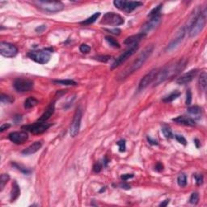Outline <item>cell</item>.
<instances>
[{
  "label": "cell",
  "mask_w": 207,
  "mask_h": 207,
  "mask_svg": "<svg viewBox=\"0 0 207 207\" xmlns=\"http://www.w3.org/2000/svg\"><path fill=\"white\" fill-rule=\"evenodd\" d=\"M105 40H106L107 42L109 43L111 46L113 47V48H120V47H121V45H120V44L118 43V41H117V40H115V39L113 38V37H112V36H105Z\"/></svg>",
  "instance_id": "obj_30"
},
{
  "label": "cell",
  "mask_w": 207,
  "mask_h": 207,
  "mask_svg": "<svg viewBox=\"0 0 207 207\" xmlns=\"http://www.w3.org/2000/svg\"><path fill=\"white\" fill-rule=\"evenodd\" d=\"M172 121L178 123V124L189 125V126H194L195 125V121L193 118H191V117H186V116H180V117H176V118L172 119Z\"/></svg>",
  "instance_id": "obj_19"
},
{
  "label": "cell",
  "mask_w": 207,
  "mask_h": 207,
  "mask_svg": "<svg viewBox=\"0 0 207 207\" xmlns=\"http://www.w3.org/2000/svg\"><path fill=\"white\" fill-rule=\"evenodd\" d=\"M161 7H162V4H160V5H159V6L155 7V8H153L152 10L150 12V13H149L148 16L151 18V17H153V16H156V15L159 14L160 13V10H161Z\"/></svg>",
  "instance_id": "obj_36"
},
{
  "label": "cell",
  "mask_w": 207,
  "mask_h": 207,
  "mask_svg": "<svg viewBox=\"0 0 207 207\" xmlns=\"http://www.w3.org/2000/svg\"><path fill=\"white\" fill-rule=\"evenodd\" d=\"M110 59H111L110 56H99L96 58L97 60L101 61L102 63H107Z\"/></svg>",
  "instance_id": "obj_43"
},
{
  "label": "cell",
  "mask_w": 207,
  "mask_h": 207,
  "mask_svg": "<svg viewBox=\"0 0 207 207\" xmlns=\"http://www.w3.org/2000/svg\"><path fill=\"white\" fill-rule=\"evenodd\" d=\"M194 142H195V144L197 145V147H199V145H198V143H199V141L197 140V139H195V140H194Z\"/></svg>",
  "instance_id": "obj_52"
},
{
  "label": "cell",
  "mask_w": 207,
  "mask_h": 207,
  "mask_svg": "<svg viewBox=\"0 0 207 207\" xmlns=\"http://www.w3.org/2000/svg\"><path fill=\"white\" fill-rule=\"evenodd\" d=\"M186 63H187L186 60L181 59L178 62H176L173 64L167 65V67H163L162 70H159V73L157 74L155 81L153 82L154 85L157 86V85L160 84L161 82L168 79L169 78H172V77L176 75L178 73L181 72V70H184Z\"/></svg>",
  "instance_id": "obj_1"
},
{
  "label": "cell",
  "mask_w": 207,
  "mask_h": 207,
  "mask_svg": "<svg viewBox=\"0 0 207 207\" xmlns=\"http://www.w3.org/2000/svg\"><path fill=\"white\" fill-rule=\"evenodd\" d=\"M197 72H198V70L195 69V70H192L189 71V72L182 74L181 77H179L176 79V83L180 85L187 84V83L191 82L193 78H195L196 75L197 74Z\"/></svg>",
  "instance_id": "obj_16"
},
{
  "label": "cell",
  "mask_w": 207,
  "mask_h": 207,
  "mask_svg": "<svg viewBox=\"0 0 207 207\" xmlns=\"http://www.w3.org/2000/svg\"><path fill=\"white\" fill-rule=\"evenodd\" d=\"M106 31L109 32L110 33H113L114 35H119L120 34V32H121V30L118 29V28H114V29H106Z\"/></svg>",
  "instance_id": "obj_46"
},
{
  "label": "cell",
  "mask_w": 207,
  "mask_h": 207,
  "mask_svg": "<svg viewBox=\"0 0 207 207\" xmlns=\"http://www.w3.org/2000/svg\"><path fill=\"white\" fill-rule=\"evenodd\" d=\"M100 16H101V12H96V13H94L91 17L85 20L84 21L81 22V24H83V25H90V24H93V23L100 17Z\"/></svg>",
  "instance_id": "obj_25"
},
{
  "label": "cell",
  "mask_w": 207,
  "mask_h": 207,
  "mask_svg": "<svg viewBox=\"0 0 207 207\" xmlns=\"http://www.w3.org/2000/svg\"><path fill=\"white\" fill-rule=\"evenodd\" d=\"M194 178H195L197 185H202V183H203V176L201 175V174H195Z\"/></svg>",
  "instance_id": "obj_40"
},
{
  "label": "cell",
  "mask_w": 207,
  "mask_h": 207,
  "mask_svg": "<svg viewBox=\"0 0 207 207\" xmlns=\"http://www.w3.org/2000/svg\"><path fill=\"white\" fill-rule=\"evenodd\" d=\"M0 54L6 58H13L18 54V49L14 45L7 42H1L0 44Z\"/></svg>",
  "instance_id": "obj_13"
},
{
  "label": "cell",
  "mask_w": 207,
  "mask_h": 207,
  "mask_svg": "<svg viewBox=\"0 0 207 207\" xmlns=\"http://www.w3.org/2000/svg\"><path fill=\"white\" fill-rule=\"evenodd\" d=\"M155 169L156 170L157 172H161L163 170V165L161 163H157L156 165H155Z\"/></svg>",
  "instance_id": "obj_47"
},
{
  "label": "cell",
  "mask_w": 207,
  "mask_h": 207,
  "mask_svg": "<svg viewBox=\"0 0 207 207\" xmlns=\"http://www.w3.org/2000/svg\"><path fill=\"white\" fill-rule=\"evenodd\" d=\"M180 96H181V92H178V91H175V92H172L171 94L169 95V96H166L165 98H163V102H166V103L172 102L173 101H175L176 99L178 98Z\"/></svg>",
  "instance_id": "obj_27"
},
{
  "label": "cell",
  "mask_w": 207,
  "mask_h": 207,
  "mask_svg": "<svg viewBox=\"0 0 207 207\" xmlns=\"http://www.w3.org/2000/svg\"><path fill=\"white\" fill-rule=\"evenodd\" d=\"M53 82L57 83V84H61V85H66V86H69V85H71V86H74V85H77V82L74 80H71V79H60V80H53Z\"/></svg>",
  "instance_id": "obj_28"
},
{
  "label": "cell",
  "mask_w": 207,
  "mask_h": 207,
  "mask_svg": "<svg viewBox=\"0 0 207 207\" xmlns=\"http://www.w3.org/2000/svg\"><path fill=\"white\" fill-rule=\"evenodd\" d=\"M199 201V195L197 193H193L190 196V198H189V203L193 204V205H196L197 204Z\"/></svg>",
  "instance_id": "obj_35"
},
{
  "label": "cell",
  "mask_w": 207,
  "mask_h": 207,
  "mask_svg": "<svg viewBox=\"0 0 207 207\" xmlns=\"http://www.w3.org/2000/svg\"><path fill=\"white\" fill-rule=\"evenodd\" d=\"M33 3L40 10L49 13H55L64 9V4L62 2H49V1H35Z\"/></svg>",
  "instance_id": "obj_4"
},
{
  "label": "cell",
  "mask_w": 207,
  "mask_h": 207,
  "mask_svg": "<svg viewBox=\"0 0 207 207\" xmlns=\"http://www.w3.org/2000/svg\"><path fill=\"white\" fill-rule=\"evenodd\" d=\"M51 125L52 124L46 123L45 121H38V122H36L32 125H24L22 126V129H26L33 134H40L45 132Z\"/></svg>",
  "instance_id": "obj_9"
},
{
  "label": "cell",
  "mask_w": 207,
  "mask_h": 207,
  "mask_svg": "<svg viewBox=\"0 0 207 207\" xmlns=\"http://www.w3.org/2000/svg\"><path fill=\"white\" fill-rule=\"evenodd\" d=\"M101 24L105 25H113V26H118L124 24V19L120 15L114 13V12H107L103 16Z\"/></svg>",
  "instance_id": "obj_7"
},
{
  "label": "cell",
  "mask_w": 207,
  "mask_h": 207,
  "mask_svg": "<svg viewBox=\"0 0 207 207\" xmlns=\"http://www.w3.org/2000/svg\"><path fill=\"white\" fill-rule=\"evenodd\" d=\"M115 7L119 10L123 11L126 13H131L138 7L143 5V2L139 1H125V0H115L113 2Z\"/></svg>",
  "instance_id": "obj_6"
},
{
  "label": "cell",
  "mask_w": 207,
  "mask_h": 207,
  "mask_svg": "<svg viewBox=\"0 0 207 207\" xmlns=\"http://www.w3.org/2000/svg\"><path fill=\"white\" fill-rule=\"evenodd\" d=\"M162 132H163V135H164V137L166 138V139H172L173 138V134H172V132L171 129H170V127L168 126V125H163V126H162Z\"/></svg>",
  "instance_id": "obj_29"
},
{
  "label": "cell",
  "mask_w": 207,
  "mask_h": 207,
  "mask_svg": "<svg viewBox=\"0 0 207 207\" xmlns=\"http://www.w3.org/2000/svg\"><path fill=\"white\" fill-rule=\"evenodd\" d=\"M169 201H170V200L169 199H167V200H165L164 201H163V202H162V203H160V206H167V205H168V203H169Z\"/></svg>",
  "instance_id": "obj_51"
},
{
  "label": "cell",
  "mask_w": 207,
  "mask_h": 207,
  "mask_svg": "<svg viewBox=\"0 0 207 207\" xmlns=\"http://www.w3.org/2000/svg\"><path fill=\"white\" fill-rule=\"evenodd\" d=\"M134 174H124V175L121 176V179L123 181H126L127 180L130 179V178H133Z\"/></svg>",
  "instance_id": "obj_45"
},
{
  "label": "cell",
  "mask_w": 207,
  "mask_h": 207,
  "mask_svg": "<svg viewBox=\"0 0 207 207\" xmlns=\"http://www.w3.org/2000/svg\"><path fill=\"white\" fill-rule=\"evenodd\" d=\"M13 85L15 89L19 92H26L33 88V82L28 78H16Z\"/></svg>",
  "instance_id": "obj_11"
},
{
  "label": "cell",
  "mask_w": 207,
  "mask_h": 207,
  "mask_svg": "<svg viewBox=\"0 0 207 207\" xmlns=\"http://www.w3.org/2000/svg\"><path fill=\"white\" fill-rule=\"evenodd\" d=\"M79 50L82 53V54H88L91 51V47L86 44H82L79 47Z\"/></svg>",
  "instance_id": "obj_38"
},
{
  "label": "cell",
  "mask_w": 207,
  "mask_h": 207,
  "mask_svg": "<svg viewBox=\"0 0 207 207\" xmlns=\"http://www.w3.org/2000/svg\"><path fill=\"white\" fill-rule=\"evenodd\" d=\"M55 110V105L54 103H51L50 105H49L46 110L45 111L44 113L41 115V117L38 119V121H46L49 117L54 114Z\"/></svg>",
  "instance_id": "obj_20"
},
{
  "label": "cell",
  "mask_w": 207,
  "mask_h": 207,
  "mask_svg": "<svg viewBox=\"0 0 207 207\" xmlns=\"http://www.w3.org/2000/svg\"><path fill=\"white\" fill-rule=\"evenodd\" d=\"M46 28H47L46 25L43 24V25H40V26H38L37 28H36L35 31H36V32H38V33H41V32H43L44 31H45Z\"/></svg>",
  "instance_id": "obj_44"
},
{
  "label": "cell",
  "mask_w": 207,
  "mask_h": 207,
  "mask_svg": "<svg viewBox=\"0 0 207 207\" xmlns=\"http://www.w3.org/2000/svg\"><path fill=\"white\" fill-rule=\"evenodd\" d=\"M38 104V101L34 97H28L26 99V101H24V108L27 109H32L33 107L36 106Z\"/></svg>",
  "instance_id": "obj_23"
},
{
  "label": "cell",
  "mask_w": 207,
  "mask_h": 207,
  "mask_svg": "<svg viewBox=\"0 0 207 207\" xmlns=\"http://www.w3.org/2000/svg\"><path fill=\"white\" fill-rule=\"evenodd\" d=\"M29 59H32L39 64H45L50 60L51 54L48 49H40V50L30 51L28 54Z\"/></svg>",
  "instance_id": "obj_5"
},
{
  "label": "cell",
  "mask_w": 207,
  "mask_h": 207,
  "mask_svg": "<svg viewBox=\"0 0 207 207\" xmlns=\"http://www.w3.org/2000/svg\"><path fill=\"white\" fill-rule=\"evenodd\" d=\"M9 180H10V176L8 174H2L1 175V178H0V188H1L0 190L1 191L4 189V186L9 181Z\"/></svg>",
  "instance_id": "obj_31"
},
{
  "label": "cell",
  "mask_w": 207,
  "mask_h": 207,
  "mask_svg": "<svg viewBox=\"0 0 207 207\" xmlns=\"http://www.w3.org/2000/svg\"><path fill=\"white\" fill-rule=\"evenodd\" d=\"M177 183L181 187H185L187 185V177L185 174H181L177 178Z\"/></svg>",
  "instance_id": "obj_33"
},
{
  "label": "cell",
  "mask_w": 207,
  "mask_h": 207,
  "mask_svg": "<svg viewBox=\"0 0 207 207\" xmlns=\"http://www.w3.org/2000/svg\"><path fill=\"white\" fill-rule=\"evenodd\" d=\"M121 187L122 188V189H130V186H129V185H127V184H125V183L121 184Z\"/></svg>",
  "instance_id": "obj_50"
},
{
  "label": "cell",
  "mask_w": 207,
  "mask_h": 207,
  "mask_svg": "<svg viewBox=\"0 0 207 207\" xmlns=\"http://www.w3.org/2000/svg\"><path fill=\"white\" fill-rule=\"evenodd\" d=\"M82 117V112L80 108H78L74 113V117H73L72 122L70 125V134L71 137H75L79 132L81 125V120Z\"/></svg>",
  "instance_id": "obj_10"
},
{
  "label": "cell",
  "mask_w": 207,
  "mask_h": 207,
  "mask_svg": "<svg viewBox=\"0 0 207 207\" xmlns=\"http://www.w3.org/2000/svg\"><path fill=\"white\" fill-rule=\"evenodd\" d=\"M0 100H1V102H2V104H11V103L14 102L15 101L14 97L11 96H8V95L6 94L1 95Z\"/></svg>",
  "instance_id": "obj_32"
},
{
  "label": "cell",
  "mask_w": 207,
  "mask_h": 207,
  "mask_svg": "<svg viewBox=\"0 0 207 207\" xmlns=\"http://www.w3.org/2000/svg\"><path fill=\"white\" fill-rule=\"evenodd\" d=\"M187 111L189 114H191L192 116H195V117H200L201 114V109L199 106H197V105L189 107V108H188Z\"/></svg>",
  "instance_id": "obj_24"
},
{
  "label": "cell",
  "mask_w": 207,
  "mask_h": 207,
  "mask_svg": "<svg viewBox=\"0 0 207 207\" xmlns=\"http://www.w3.org/2000/svg\"><path fill=\"white\" fill-rule=\"evenodd\" d=\"M42 147V143L41 142H35V143H32V145H30L29 147H27L26 149H24V151H22V154L24 155H30L34 154V153L37 152V151L40 150Z\"/></svg>",
  "instance_id": "obj_18"
},
{
  "label": "cell",
  "mask_w": 207,
  "mask_h": 207,
  "mask_svg": "<svg viewBox=\"0 0 207 207\" xmlns=\"http://www.w3.org/2000/svg\"><path fill=\"white\" fill-rule=\"evenodd\" d=\"M20 195V186L18 185L16 181H14L13 184H12V192H11V201L13 202V201H16Z\"/></svg>",
  "instance_id": "obj_22"
},
{
  "label": "cell",
  "mask_w": 207,
  "mask_h": 207,
  "mask_svg": "<svg viewBox=\"0 0 207 207\" xmlns=\"http://www.w3.org/2000/svg\"><path fill=\"white\" fill-rule=\"evenodd\" d=\"M147 35L143 34L142 32L139 33V34L134 35V36H131L128 38L125 39V40L124 41L125 45H136L139 44V42L140 40H142V39H143L145 36Z\"/></svg>",
  "instance_id": "obj_21"
},
{
  "label": "cell",
  "mask_w": 207,
  "mask_h": 207,
  "mask_svg": "<svg viewBox=\"0 0 207 207\" xmlns=\"http://www.w3.org/2000/svg\"><path fill=\"white\" fill-rule=\"evenodd\" d=\"M153 50H154V45H147V46L141 52V54L138 56L137 59L134 61V63H132L129 67L125 68L121 74H119L118 79H120V80L125 79V78L129 76V74H131L132 73L135 72V71H137L138 70H139L141 67H143V64H144L145 62L147 60L149 57L151 56Z\"/></svg>",
  "instance_id": "obj_2"
},
{
  "label": "cell",
  "mask_w": 207,
  "mask_h": 207,
  "mask_svg": "<svg viewBox=\"0 0 207 207\" xmlns=\"http://www.w3.org/2000/svg\"><path fill=\"white\" fill-rule=\"evenodd\" d=\"M175 138H176V140L178 141V142H179L180 143H181V144L185 145V146L186 144H187V141H186V139H185V138H184L183 136H182V135L176 134L175 136Z\"/></svg>",
  "instance_id": "obj_42"
},
{
  "label": "cell",
  "mask_w": 207,
  "mask_h": 207,
  "mask_svg": "<svg viewBox=\"0 0 207 207\" xmlns=\"http://www.w3.org/2000/svg\"><path fill=\"white\" fill-rule=\"evenodd\" d=\"M147 140H148V142L149 143H150V144H151V145H158V143H157L156 141H155V140H152V139H151V138H149V137H147Z\"/></svg>",
  "instance_id": "obj_49"
},
{
  "label": "cell",
  "mask_w": 207,
  "mask_h": 207,
  "mask_svg": "<svg viewBox=\"0 0 207 207\" xmlns=\"http://www.w3.org/2000/svg\"><path fill=\"white\" fill-rule=\"evenodd\" d=\"M207 11L205 8L202 12H200L196 15L189 22V34L190 37H194L197 36L202 31L206 23Z\"/></svg>",
  "instance_id": "obj_3"
},
{
  "label": "cell",
  "mask_w": 207,
  "mask_h": 207,
  "mask_svg": "<svg viewBox=\"0 0 207 207\" xmlns=\"http://www.w3.org/2000/svg\"><path fill=\"white\" fill-rule=\"evenodd\" d=\"M12 165L14 166L16 168H17L19 170V171L22 172L23 173H24V174H29V173L31 172V170H29L28 168H26L25 167H23L22 165L20 164H18V163H12Z\"/></svg>",
  "instance_id": "obj_34"
},
{
  "label": "cell",
  "mask_w": 207,
  "mask_h": 207,
  "mask_svg": "<svg viewBox=\"0 0 207 207\" xmlns=\"http://www.w3.org/2000/svg\"><path fill=\"white\" fill-rule=\"evenodd\" d=\"M161 20H162V17H161L160 13L156 15V16H153V17H151V19L142 27L141 32L143 33V34L147 35L148 32H150L153 29H155L156 27L159 26L161 23Z\"/></svg>",
  "instance_id": "obj_12"
},
{
  "label": "cell",
  "mask_w": 207,
  "mask_h": 207,
  "mask_svg": "<svg viewBox=\"0 0 207 207\" xmlns=\"http://www.w3.org/2000/svg\"><path fill=\"white\" fill-rule=\"evenodd\" d=\"M192 92L191 90L189 89L187 90V92H186V101H185V104L187 105H190L192 103Z\"/></svg>",
  "instance_id": "obj_39"
},
{
  "label": "cell",
  "mask_w": 207,
  "mask_h": 207,
  "mask_svg": "<svg viewBox=\"0 0 207 207\" xmlns=\"http://www.w3.org/2000/svg\"><path fill=\"white\" fill-rule=\"evenodd\" d=\"M102 167H103L102 163H100V162H97V163H95L94 166H93V171H94L95 172L99 173L101 170H102Z\"/></svg>",
  "instance_id": "obj_41"
},
{
  "label": "cell",
  "mask_w": 207,
  "mask_h": 207,
  "mask_svg": "<svg viewBox=\"0 0 207 207\" xmlns=\"http://www.w3.org/2000/svg\"><path fill=\"white\" fill-rule=\"evenodd\" d=\"M11 125L10 124H3V125H1V127H0V132H3L5 129H8V128H10Z\"/></svg>",
  "instance_id": "obj_48"
},
{
  "label": "cell",
  "mask_w": 207,
  "mask_h": 207,
  "mask_svg": "<svg viewBox=\"0 0 207 207\" xmlns=\"http://www.w3.org/2000/svg\"><path fill=\"white\" fill-rule=\"evenodd\" d=\"M159 69H154V70H151L150 72L147 73L142 79H141L140 82L139 84V91H143L144 90L146 87L151 84V82L155 81V78H156L157 74L159 73Z\"/></svg>",
  "instance_id": "obj_14"
},
{
  "label": "cell",
  "mask_w": 207,
  "mask_h": 207,
  "mask_svg": "<svg viewBox=\"0 0 207 207\" xmlns=\"http://www.w3.org/2000/svg\"><path fill=\"white\" fill-rule=\"evenodd\" d=\"M11 142L15 144H23L28 140V135L26 132L21 131V132H12L8 136Z\"/></svg>",
  "instance_id": "obj_15"
},
{
  "label": "cell",
  "mask_w": 207,
  "mask_h": 207,
  "mask_svg": "<svg viewBox=\"0 0 207 207\" xmlns=\"http://www.w3.org/2000/svg\"><path fill=\"white\" fill-rule=\"evenodd\" d=\"M117 145L119 147V151H121V152H124V151H125V148H126V143H125V140L121 139V140L118 141L117 143Z\"/></svg>",
  "instance_id": "obj_37"
},
{
  "label": "cell",
  "mask_w": 207,
  "mask_h": 207,
  "mask_svg": "<svg viewBox=\"0 0 207 207\" xmlns=\"http://www.w3.org/2000/svg\"><path fill=\"white\" fill-rule=\"evenodd\" d=\"M138 49H139V44L132 45H130L129 48L127 50H125V52L123 53L122 54L120 55V56L114 61V63H113V64H112V66H111V69L113 70V69L117 68V67H118L119 66H121V64H123V63H125V61L129 59V58H130V57L132 56V55H133Z\"/></svg>",
  "instance_id": "obj_8"
},
{
  "label": "cell",
  "mask_w": 207,
  "mask_h": 207,
  "mask_svg": "<svg viewBox=\"0 0 207 207\" xmlns=\"http://www.w3.org/2000/svg\"><path fill=\"white\" fill-rule=\"evenodd\" d=\"M199 85L202 91H205L207 85V74L205 71L202 72L199 77Z\"/></svg>",
  "instance_id": "obj_26"
},
{
  "label": "cell",
  "mask_w": 207,
  "mask_h": 207,
  "mask_svg": "<svg viewBox=\"0 0 207 207\" xmlns=\"http://www.w3.org/2000/svg\"><path fill=\"white\" fill-rule=\"evenodd\" d=\"M185 32H186V27L185 26L179 31L176 37L174 40H172L171 42L169 43V45L167 46V49H166V50H172L173 49H175L176 47L181 41H182L184 36H185Z\"/></svg>",
  "instance_id": "obj_17"
}]
</instances>
